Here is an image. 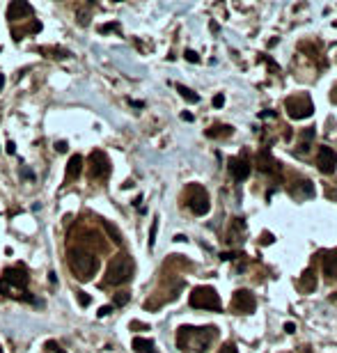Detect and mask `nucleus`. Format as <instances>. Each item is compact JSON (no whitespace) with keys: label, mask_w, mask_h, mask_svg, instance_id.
<instances>
[{"label":"nucleus","mask_w":337,"mask_h":353,"mask_svg":"<svg viewBox=\"0 0 337 353\" xmlns=\"http://www.w3.org/2000/svg\"><path fill=\"white\" fill-rule=\"evenodd\" d=\"M218 337L216 326H204V328H193V326H181L177 330V344L179 348H190V351L204 353L209 348V344Z\"/></svg>","instance_id":"f257e3e1"},{"label":"nucleus","mask_w":337,"mask_h":353,"mask_svg":"<svg viewBox=\"0 0 337 353\" xmlns=\"http://www.w3.org/2000/svg\"><path fill=\"white\" fill-rule=\"evenodd\" d=\"M69 268L81 282H87V280H92V275L97 273L99 259L92 252H87V250H83V248L69 250Z\"/></svg>","instance_id":"f03ea898"},{"label":"nucleus","mask_w":337,"mask_h":353,"mask_svg":"<svg viewBox=\"0 0 337 353\" xmlns=\"http://www.w3.org/2000/svg\"><path fill=\"white\" fill-rule=\"evenodd\" d=\"M133 259H131L126 252L115 255L113 261L108 264V271H106V284H113V287H120L126 284L133 277Z\"/></svg>","instance_id":"7ed1b4c3"},{"label":"nucleus","mask_w":337,"mask_h":353,"mask_svg":"<svg viewBox=\"0 0 337 353\" xmlns=\"http://www.w3.org/2000/svg\"><path fill=\"white\" fill-rule=\"evenodd\" d=\"M28 287V273L26 268L17 266V268H7L3 280H0V293H10V296H17V298H26L33 303V296H28V291L21 293V289Z\"/></svg>","instance_id":"20e7f679"},{"label":"nucleus","mask_w":337,"mask_h":353,"mask_svg":"<svg viewBox=\"0 0 337 353\" xmlns=\"http://www.w3.org/2000/svg\"><path fill=\"white\" fill-rule=\"evenodd\" d=\"M190 307L195 310H211V312H220L223 310V300L218 296V291L213 287H195L188 298Z\"/></svg>","instance_id":"39448f33"},{"label":"nucleus","mask_w":337,"mask_h":353,"mask_svg":"<svg viewBox=\"0 0 337 353\" xmlns=\"http://www.w3.org/2000/svg\"><path fill=\"white\" fill-rule=\"evenodd\" d=\"M186 204L195 216H204L211 209V202H209V193L202 188L200 184H190L186 188Z\"/></svg>","instance_id":"423d86ee"},{"label":"nucleus","mask_w":337,"mask_h":353,"mask_svg":"<svg viewBox=\"0 0 337 353\" xmlns=\"http://www.w3.org/2000/svg\"><path fill=\"white\" fill-rule=\"evenodd\" d=\"M284 108H287L289 117L291 120H305V117H312L314 113V104L307 94H294L284 101Z\"/></svg>","instance_id":"0eeeda50"},{"label":"nucleus","mask_w":337,"mask_h":353,"mask_svg":"<svg viewBox=\"0 0 337 353\" xmlns=\"http://www.w3.org/2000/svg\"><path fill=\"white\" fill-rule=\"evenodd\" d=\"M257 307V298L252 296V291L248 289H239L232 293V310L236 314H252Z\"/></svg>","instance_id":"6e6552de"},{"label":"nucleus","mask_w":337,"mask_h":353,"mask_svg":"<svg viewBox=\"0 0 337 353\" xmlns=\"http://www.w3.org/2000/svg\"><path fill=\"white\" fill-rule=\"evenodd\" d=\"M108 174H110V161L106 156V152L94 149L90 154V177L92 179H106Z\"/></svg>","instance_id":"1a4fd4ad"},{"label":"nucleus","mask_w":337,"mask_h":353,"mask_svg":"<svg viewBox=\"0 0 337 353\" xmlns=\"http://www.w3.org/2000/svg\"><path fill=\"white\" fill-rule=\"evenodd\" d=\"M229 174L236 181H245L250 177V161H248V152H241V156L229 158Z\"/></svg>","instance_id":"9d476101"},{"label":"nucleus","mask_w":337,"mask_h":353,"mask_svg":"<svg viewBox=\"0 0 337 353\" xmlns=\"http://www.w3.org/2000/svg\"><path fill=\"white\" fill-rule=\"evenodd\" d=\"M316 165L323 174H332L337 170V152L323 145L319 149V156H316Z\"/></svg>","instance_id":"9b49d317"},{"label":"nucleus","mask_w":337,"mask_h":353,"mask_svg":"<svg viewBox=\"0 0 337 353\" xmlns=\"http://www.w3.org/2000/svg\"><path fill=\"white\" fill-rule=\"evenodd\" d=\"M319 261H321V271L328 280H335L337 277V250H323L319 252Z\"/></svg>","instance_id":"f8f14e48"},{"label":"nucleus","mask_w":337,"mask_h":353,"mask_svg":"<svg viewBox=\"0 0 337 353\" xmlns=\"http://www.w3.org/2000/svg\"><path fill=\"white\" fill-rule=\"evenodd\" d=\"M23 17H33V7L23 3V0H14L10 7H7V19L10 21H19Z\"/></svg>","instance_id":"ddd939ff"},{"label":"nucleus","mask_w":337,"mask_h":353,"mask_svg":"<svg viewBox=\"0 0 337 353\" xmlns=\"http://www.w3.org/2000/svg\"><path fill=\"white\" fill-rule=\"evenodd\" d=\"M83 172V156H71L69 163H67V174H65V181H71V179H78Z\"/></svg>","instance_id":"4468645a"},{"label":"nucleus","mask_w":337,"mask_h":353,"mask_svg":"<svg viewBox=\"0 0 337 353\" xmlns=\"http://www.w3.org/2000/svg\"><path fill=\"white\" fill-rule=\"evenodd\" d=\"M257 168H259L261 172H275V170H280V168H277V163L273 161V156L266 152V149L257 154Z\"/></svg>","instance_id":"2eb2a0df"},{"label":"nucleus","mask_w":337,"mask_h":353,"mask_svg":"<svg viewBox=\"0 0 337 353\" xmlns=\"http://www.w3.org/2000/svg\"><path fill=\"white\" fill-rule=\"evenodd\" d=\"M133 348H136V353H158L152 339H145V337H136L133 339Z\"/></svg>","instance_id":"dca6fc26"},{"label":"nucleus","mask_w":337,"mask_h":353,"mask_svg":"<svg viewBox=\"0 0 337 353\" xmlns=\"http://www.w3.org/2000/svg\"><path fill=\"white\" fill-rule=\"evenodd\" d=\"M300 287H303L307 293L314 291V289H316V275H314V268H307V271L303 273V277H300Z\"/></svg>","instance_id":"f3484780"},{"label":"nucleus","mask_w":337,"mask_h":353,"mask_svg":"<svg viewBox=\"0 0 337 353\" xmlns=\"http://www.w3.org/2000/svg\"><path fill=\"white\" fill-rule=\"evenodd\" d=\"M232 126H227V124H216V126H211V129H207V136L209 138H227V136H232Z\"/></svg>","instance_id":"a211bd4d"},{"label":"nucleus","mask_w":337,"mask_h":353,"mask_svg":"<svg viewBox=\"0 0 337 353\" xmlns=\"http://www.w3.org/2000/svg\"><path fill=\"white\" fill-rule=\"evenodd\" d=\"M177 92H179L181 97H184L186 101H188V104H197V101H200V97H197V94L193 92V90H190V87L181 85V83H177Z\"/></svg>","instance_id":"6ab92c4d"},{"label":"nucleus","mask_w":337,"mask_h":353,"mask_svg":"<svg viewBox=\"0 0 337 353\" xmlns=\"http://www.w3.org/2000/svg\"><path fill=\"white\" fill-rule=\"evenodd\" d=\"M314 133L316 131H314V126H312V129H307L303 136H300V145H298L300 152H307V149H310V142L314 140Z\"/></svg>","instance_id":"aec40b11"},{"label":"nucleus","mask_w":337,"mask_h":353,"mask_svg":"<svg viewBox=\"0 0 337 353\" xmlns=\"http://www.w3.org/2000/svg\"><path fill=\"white\" fill-rule=\"evenodd\" d=\"M104 227H106V232H108V236L115 241V243H122V234H120V229L115 227V225H110L108 220H104Z\"/></svg>","instance_id":"412c9836"},{"label":"nucleus","mask_w":337,"mask_h":353,"mask_svg":"<svg viewBox=\"0 0 337 353\" xmlns=\"http://www.w3.org/2000/svg\"><path fill=\"white\" fill-rule=\"evenodd\" d=\"M131 300V293H126V291H120V293H115V300H113V305H117V307H122V305H126Z\"/></svg>","instance_id":"4be33fe9"},{"label":"nucleus","mask_w":337,"mask_h":353,"mask_svg":"<svg viewBox=\"0 0 337 353\" xmlns=\"http://www.w3.org/2000/svg\"><path fill=\"white\" fill-rule=\"evenodd\" d=\"M156 232H158V218L152 223V229H149V248L156 243Z\"/></svg>","instance_id":"5701e85b"},{"label":"nucleus","mask_w":337,"mask_h":353,"mask_svg":"<svg viewBox=\"0 0 337 353\" xmlns=\"http://www.w3.org/2000/svg\"><path fill=\"white\" fill-rule=\"evenodd\" d=\"M76 298H78V303H81V307H87V305L92 303V298H90V296H87L85 291H78V293H76Z\"/></svg>","instance_id":"b1692460"},{"label":"nucleus","mask_w":337,"mask_h":353,"mask_svg":"<svg viewBox=\"0 0 337 353\" xmlns=\"http://www.w3.org/2000/svg\"><path fill=\"white\" fill-rule=\"evenodd\" d=\"M218 353H239V348H236V344H234V342H225L223 348H220Z\"/></svg>","instance_id":"393cba45"},{"label":"nucleus","mask_w":337,"mask_h":353,"mask_svg":"<svg viewBox=\"0 0 337 353\" xmlns=\"http://www.w3.org/2000/svg\"><path fill=\"white\" fill-rule=\"evenodd\" d=\"M184 58H186V60H188V62H200V55H197L195 51H190V49L184 53Z\"/></svg>","instance_id":"a878e982"},{"label":"nucleus","mask_w":337,"mask_h":353,"mask_svg":"<svg viewBox=\"0 0 337 353\" xmlns=\"http://www.w3.org/2000/svg\"><path fill=\"white\" fill-rule=\"evenodd\" d=\"M223 104H225V97L223 94H216L213 97V108H223Z\"/></svg>","instance_id":"bb28decb"},{"label":"nucleus","mask_w":337,"mask_h":353,"mask_svg":"<svg viewBox=\"0 0 337 353\" xmlns=\"http://www.w3.org/2000/svg\"><path fill=\"white\" fill-rule=\"evenodd\" d=\"M55 149H58L60 154H65L67 149H69V147H67V142H65V140H62V142H55Z\"/></svg>","instance_id":"cd10ccee"},{"label":"nucleus","mask_w":337,"mask_h":353,"mask_svg":"<svg viewBox=\"0 0 337 353\" xmlns=\"http://www.w3.org/2000/svg\"><path fill=\"white\" fill-rule=\"evenodd\" d=\"M115 28H117L115 23H108V26H101V28H99V33H110V30H115Z\"/></svg>","instance_id":"c85d7f7f"},{"label":"nucleus","mask_w":337,"mask_h":353,"mask_svg":"<svg viewBox=\"0 0 337 353\" xmlns=\"http://www.w3.org/2000/svg\"><path fill=\"white\" fill-rule=\"evenodd\" d=\"M110 312H113V307H110V305H104V307L99 310V316H106V314H110Z\"/></svg>","instance_id":"c756f323"},{"label":"nucleus","mask_w":337,"mask_h":353,"mask_svg":"<svg viewBox=\"0 0 337 353\" xmlns=\"http://www.w3.org/2000/svg\"><path fill=\"white\" fill-rule=\"evenodd\" d=\"M284 330H287V332H296V323H294V321L284 323Z\"/></svg>","instance_id":"7c9ffc66"},{"label":"nucleus","mask_w":337,"mask_h":353,"mask_svg":"<svg viewBox=\"0 0 337 353\" xmlns=\"http://www.w3.org/2000/svg\"><path fill=\"white\" fill-rule=\"evenodd\" d=\"M7 154H17V145H14V142H7Z\"/></svg>","instance_id":"2f4dec72"},{"label":"nucleus","mask_w":337,"mask_h":353,"mask_svg":"<svg viewBox=\"0 0 337 353\" xmlns=\"http://www.w3.org/2000/svg\"><path fill=\"white\" fill-rule=\"evenodd\" d=\"M131 328H140V330H147V326H145V323H138V321H133V323H131Z\"/></svg>","instance_id":"473e14b6"},{"label":"nucleus","mask_w":337,"mask_h":353,"mask_svg":"<svg viewBox=\"0 0 337 353\" xmlns=\"http://www.w3.org/2000/svg\"><path fill=\"white\" fill-rule=\"evenodd\" d=\"M181 120H184V122H193V115H190V113H184V115H181Z\"/></svg>","instance_id":"72a5a7b5"},{"label":"nucleus","mask_w":337,"mask_h":353,"mask_svg":"<svg viewBox=\"0 0 337 353\" xmlns=\"http://www.w3.org/2000/svg\"><path fill=\"white\" fill-rule=\"evenodd\" d=\"M261 241H264V243H271L273 236H271V234H264V239H261Z\"/></svg>","instance_id":"f704fd0d"},{"label":"nucleus","mask_w":337,"mask_h":353,"mask_svg":"<svg viewBox=\"0 0 337 353\" xmlns=\"http://www.w3.org/2000/svg\"><path fill=\"white\" fill-rule=\"evenodd\" d=\"M3 85H5V76L0 74V90H3Z\"/></svg>","instance_id":"c9c22d12"}]
</instances>
